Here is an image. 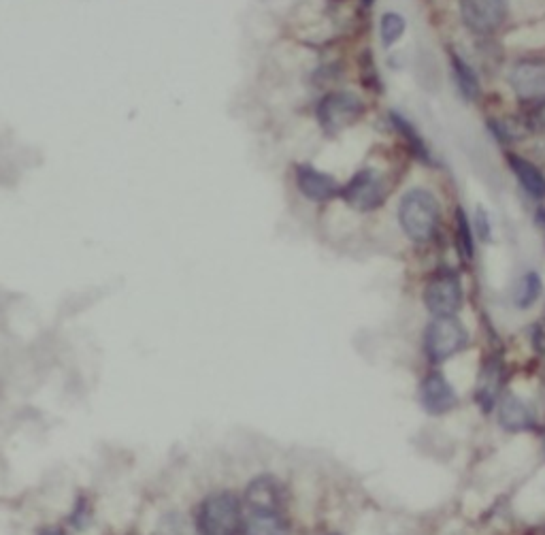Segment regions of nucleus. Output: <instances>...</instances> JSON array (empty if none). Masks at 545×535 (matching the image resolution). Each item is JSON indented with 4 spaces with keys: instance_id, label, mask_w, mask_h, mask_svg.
<instances>
[{
    "instance_id": "f257e3e1",
    "label": "nucleus",
    "mask_w": 545,
    "mask_h": 535,
    "mask_svg": "<svg viewBox=\"0 0 545 535\" xmlns=\"http://www.w3.org/2000/svg\"><path fill=\"white\" fill-rule=\"evenodd\" d=\"M243 501L230 491L213 493L196 512V527L201 535H237L243 527Z\"/></svg>"
},
{
    "instance_id": "f03ea898",
    "label": "nucleus",
    "mask_w": 545,
    "mask_h": 535,
    "mask_svg": "<svg viewBox=\"0 0 545 535\" xmlns=\"http://www.w3.org/2000/svg\"><path fill=\"white\" fill-rule=\"evenodd\" d=\"M401 229L409 239L424 243L431 239L439 224V205L431 192L424 188L409 190L399 205Z\"/></svg>"
},
{
    "instance_id": "7ed1b4c3",
    "label": "nucleus",
    "mask_w": 545,
    "mask_h": 535,
    "mask_svg": "<svg viewBox=\"0 0 545 535\" xmlns=\"http://www.w3.org/2000/svg\"><path fill=\"white\" fill-rule=\"evenodd\" d=\"M469 346V331L456 316H435L424 331V350L433 363H443Z\"/></svg>"
},
{
    "instance_id": "20e7f679",
    "label": "nucleus",
    "mask_w": 545,
    "mask_h": 535,
    "mask_svg": "<svg viewBox=\"0 0 545 535\" xmlns=\"http://www.w3.org/2000/svg\"><path fill=\"white\" fill-rule=\"evenodd\" d=\"M362 111H365V103L356 94L330 92L318 105V122L326 135H339L360 120Z\"/></svg>"
},
{
    "instance_id": "39448f33",
    "label": "nucleus",
    "mask_w": 545,
    "mask_h": 535,
    "mask_svg": "<svg viewBox=\"0 0 545 535\" xmlns=\"http://www.w3.org/2000/svg\"><path fill=\"white\" fill-rule=\"evenodd\" d=\"M341 197L358 212H373L384 203L386 182L379 171L362 169L341 190Z\"/></svg>"
},
{
    "instance_id": "423d86ee",
    "label": "nucleus",
    "mask_w": 545,
    "mask_h": 535,
    "mask_svg": "<svg viewBox=\"0 0 545 535\" xmlns=\"http://www.w3.org/2000/svg\"><path fill=\"white\" fill-rule=\"evenodd\" d=\"M424 303L433 316H456L462 305V284L452 271H439L424 288Z\"/></svg>"
},
{
    "instance_id": "0eeeda50",
    "label": "nucleus",
    "mask_w": 545,
    "mask_h": 535,
    "mask_svg": "<svg viewBox=\"0 0 545 535\" xmlns=\"http://www.w3.org/2000/svg\"><path fill=\"white\" fill-rule=\"evenodd\" d=\"M288 491L273 474H260L245 486L243 506L247 512H286Z\"/></svg>"
},
{
    "instance_id": "6e6552de",
    "label": "nucleus",
    "mask_w": 545,
    "mask_h": 535,
    "mask_svg": "<svg viewBox=\"0 0 545 535\" xmlns=\"http://www.w3.org/2000/svg\"><path fill=\"white\" fill-rule=\"evenodd\" d=\"M462 20L473 32L497 30L507 18V0H462Z\"/></svg>"
},
{
    "instance_id": "1a4fd4ad",
    "label": "nucleus",
    "mask_w": 545,
    "mask_h": 535,
    "mask_svg": "<svg viewBox=\"0 0 545 535\" xmlns=\"http://www.w3.org/2000/svg\"><path fill=\"white\" fill-rule=\"evenodd\" d=\"M418 397L422 408L433 416L448 414L458 405V395L454 391V386L448 382V378L439 374V371H433V374H428L422 380Z\"/></svg>"
},
{
    "instance_id": "9d476101",
    "label": "nucleus",
    "mask_w": 545,
    "mask_h": 535,
    "mask_svg": "<svg viewBox=\"0 0 545 535\" xmlns=\"http://www.w3.org/2000/svg\"><path fill=\"white\" fill-rule=\"evenodd\" d=\"M296 186H299V190L309 201L316 203H326L341 194V186L333 175L313 169L309 165L296 167Z\"/></svg>"
},
{
    "instance_id": "9b49d317",
    "label": "nucleus",
    "mask_w": 545,
    "mask_h": 535,
    "mask_svg": "<svg viewBox=\"0 0 545 535\" xmlns=\"http://www.w3.org/2000/svg\"><path fill=\"white\" fill-rule=\"evenodd\" d=\"M499 423L511 433L533 431L537 427V414L522 397L507 393L499 401Z\"/></svg>"
},
{
    "instance_id": "f8f14e48",
    "label": "nucleus",
    "mask_w": 545,
    "mask_h": 535,
    "mask_svg": "<svg viewBox=\"0 0 545 535\" xmlns=\"http://www.w3.org/2000/svg\"><path fill=\"white\" fill-rule=\"evenodd\" d=\"M511 86H514L520 99H541L545 96V62L528 60L520 62L518 67L511 71Z\"/></svg>"
},
{
    "instance_id": "ddd939ff",
    "label": "nucleus",
    "mask_w": 545,
    "mask_h": 535,
    "mask_svg": "<svg viewBox=\"0 0 545 535\" xmlns=\"http://www.w3.org/2000/svg\"><path fill=\"white\" fill-rule=\"evenodd\" d=\"M503 386V365L499 359H490L484 363L480 371V380H477L475 399L480 403L482 410H492L501 397Z\"/></svg>"
},
{
    "instance_id": "4468645a",
    "label": "nucleus",
    "mask_w": 545,
    "mask_h": 535,
    "mask_svg": "<svg viewBox=\"0 0 545 535\" xmlns=\"http://www.w3.org/2000/svg\"><path fill=\"white\" fill-rule=\"evenodd\" d=\"M241 535H290L286 512H247Z\"/></svg>"
},
{
    "instance_id": "2eb2a0df",
    "label": "nucleus",
    "mask_w": 545,
    "mask_h": 535,
    "mask_svg": "<svg viewBox=\"0 0 545 535\" xmlns=\"http://www.w3.org/2000/svg\"><path fill=\"white\" fill-rule=\"evenodd\" d=\"M509 167L516 173L520 186L531 194L533 199H545V175L522 156H509Z\"/></svg>"
},
{
    "instance_id": "dca6fc26",
    "label": "nucleus",
    "mask_w": 545,
    "mask_h": 535,
    "mask_svg": "<svg viewBox=\"0 0 545 535\" xmlns=\"http://www.w3.org/2000/svg\"><path fill=\"white\" fill-rule=\"evenodd\" d=\"M450 67L460 94L465 96L467 101H475L477 96H480V79H477L475 71L456 54L450 58Z\"/></svg>"
},
{
    "instance_id": "f3484780",
    "label": "nucleus",
    "mask_w": 545,
    "mask_h": 535,
    "mask_svg": "<svg viewBox=\"0 0 545 535\" xmlns=\"http://www.w3.org/2000/svg\"><path fill=\"white\" fill-rule=\"evenodd\" d=\"M390 120H392V126L396 128V133H399L407 141L411 152H414L420 160L431 158V154H428V145L422 139V135L416 131L414 124H411L407 118H403L401 113H390Z\"/></svg>"
},
{
    "instance_id": "a211bd4d",
    "label": "nucleus",
    "mask_w": 545,
    "mask_h": 535,
    "mask_svg": "<svg viewBox=\"0 0 545 535\" xmlns=\"http://www.w3.org/2000/svg\"><path fill=\"white\" fill-rule=\"evenodd\" d=\"M541 290H543V284H541L539 273H535V271L524 273L514 290L516 307H520V310H528V307H533L535 301L541 297Z\"/></svg>"
},
{
    "instance_id": "6ab92c4d",
    "label": "nucleus",
    "mask_w": 545,
    "mask_h": 535,
    "mask_svg": "<svg viewBox=\"0 0 545 535\" xmlns=\"http://www.w3.org/2000/svg\"><path fill=\"white\" fill-rule=\"evenodd\" d=\"M403 32H405V20L401 18L399 13H386L382 22H379V35H382V43L384 47H390L394 45L396 41H399L403 37Z\"/></svg>"
},
{
    "instance_id": "aec40b11",
    "label": "nucleus",
    "mask_w": 545,
    "mask_h": 535,
    "mask_svg": "<svg viewBox=\"0 0 545 535\" xmlns=\"http://www.w3.org/2000/svg\"><path fill=\"white\" fill-rule=\"evenodd\" d=\"M456 226H458V243H460L462 254H465L467 258H473V254H475L473 229H471V224H469V218L465 216V212H462V209H458V212H456Z\"/></svg>"
},
{
    "instance_id": "412c9836",
    "label": "nucleus",
    "mask_w": 545,
    "mask_h": 535,
    "mask_svg": "<svg viewBox=\"0 0 545 535\" xmlns=\"http://www.w3.org/2000/svg\"><path fill=\"white\" fill-rule=\"evenodd\" d=\"M475 222H477V235H480L482 239H490L492 235V226H490V220H488V214L484 212V209H477L475 214Z\"/></svg>"
},
{
    "instance_id": "4be33fe9",
    "label": "nucleus",
    "mask_w": 545,
    "mask_h": 535,
    "mask_svg": "<svg viewBox=\"0 0 545 535\" xmlns=\"http://www.w3.org/2000/svg\"><path fill=\"white\" fill-rule=\"evenodd\" d=\"M535 116H537V122L541 124V126H545V101L537 107V111H535Z\"/></svg>"
},
{
    "instance_id": "5701e85b",
    "label": "nucleus",
    "mask_w": 545,
    "mask_h": 535,
    "mask_svg": "<svg viewBox=\"0 0 545 535\" xmlns=\"http://www.w3.org/2000/svg\"><path fill=\"white\" fill-rule=\"evenodd\" d=\"M43 535H64V533H60V531H45Z\"/></svg>"
},
{
    "instance_id": "b1692460",
    "label": "nucleus",
    "mask_w": 545,
    "mask_h": 535,
    "mask_svg": "<svg viewBox=\"0 0 545 535\" xmlns=\"http://www.w3.org/2000/svg\"><path fill=\"white\" fill-rule=\"evenodd\" d=\"M365 3H369V5H371V3H373V0H365Z\"/></svg>"
},
{
    "instance_id": "393cba45",
    "label": "nucleus",
    "mask_w": 545,
    "mask_h": 535,
    "mask_svg": "<svg viewBox=\"0 0 545 535\" xmlns=\"http://www.w3.org/2000/svg\"><path fill=\"white\" fill-rule=\"evenodd\" d=\"M543 446H545V437H543Z\"/></svg>"
}]
</instances>
